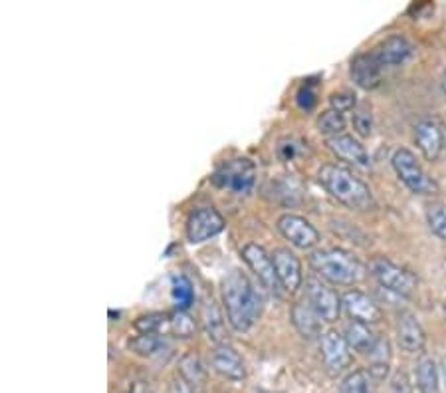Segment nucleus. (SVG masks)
<instances>
[{
    "instance_id": "nucleus-1",
    "label": "nucleus",
    "mask_w": 446,
    "mask_h": 393,
    "mask_svg": "<svg viewBox=\"0 0 446 393\" xmlns=\"http://www.w3.org/2000/svg\"><path fill=\"white\" fill-rule=\"evenodd\" d=\"M220 294L229 324L236 332H248L260 316V296L242 270H230L220 284Z\"/></svg>"
},
{
    "instance_id": "nucleus-2",
    "label": "nucleus",
    "mask_w": 446,
    "mask_h": 393,
    "mask_svg": "<svg viewBox=\"0 0 446 393\" xmlns=\"http://www.w3.org/2000/svg\"><path fill=\"white\" fill-rule=\"evenodd\" d=\"M317 179L327 193L345 207L355 211H369L375 207V199L369 185L343 165H324L317 171Z\"/></svg>"
},
{
    "instance_id": "nucleus-3",
    "label": "nucleus",
    "mask_w": 446,
    "mask_h": 393,
    "mask_svg": "<svg viewBox=\"0 0 446 393\" xmlns=\"http://www.w3.org/2000/svg\"><path fill=\"white\" fill-rule=\"evenodd\" d=\"M310 266L314 268L317 276L339 286L359 284L361 280H365L369 270L359 258H355L351 252L343 249H321V251L312 252Z\"/></svg>"
},
{
    "instance_id": "nucleus-4",
    "label": "nucleus",
    "mask_w": 446,
    "mask_h": 393,
    "mask_svg": "<svg viewBox=\"0 0 446 393\" xmlns=\"http://www.w3.org/2000/svg\"><path fill=\"white\" fill-rule=\"evenodd\" d=\"M212 183L238 196L250 195L256 185V165L246 157L222 161L212 175Z\"/></svg>"
},
{
    "instance_id": "nucleus-5",
    "label": "nucleus",
    "mask_w": 446,
    "mask_h": 393,
    "mask_svg": "<svg viewBox=\"0 0 446 393\" xmlns=\"http://www.w3.org/2000/svg\"><path fill=\"white\" fill-rule=\"evenodd\" d=\"M393 169L397 177L404 183L407 189H411L416 195H435L438 191L436 183L428 177V173L425 171V167L419 163L416 155H414L411 149H397L393 153Z\"/></svg>"
},
{
    "instance_id": "nucleus-6",
    "label": "nucleus",
    "mask_w": 446,
    "mask_h": 393,
    "mask_svg": "<svg viewBox=\"0 0 446 393\" xmlns=\"http://www.w3.org/2000/svg\"><path fill=\"white\" fill-rule=\"evenodd\" d=\"M367 268H369L371 276L381 284L385 290L404 296V298L413 296L416 286H419V280H416V276L411 270L395 264V262L385 258V256H375L369 262Z\"/></svg>"
},
{
    "instance_id": "nucleus-7",
    "label": "nucleus",
    "mask_w": 446,
    "mask_h": 393,
    "mask_svg": "<svg viewBox=\"0 0 446 393\" xmlns=\"http://www.w3.org/2000/svg\"><path fill=\"white\" fill-rule=\"evenodd\" d=\"M305 300L316 310L317 316L321 318V322L333 324L341 316V308H343L341 296L329 284L321 282L319 278H307L305 280Z\"/></svg>"
},
{
    "instance_id": "nucleus-8",
    "label": "nucleus",
    "mask_w": 446,
    "mask_h": 393,
    "mask_svg": "<svg viewBox=\"0 0 446 393\" xmlns=\"http://www.w3.org/2000/svg\"><path fill=\"white\" fill-rule=\"evenodd\" d=\"M224 230V217L215 207L195 208L186 218L185 235L191 244H203Z\"/></svg>"
},
{
    "instance_id": "nucleus-9",
    "label": "nucleus",
    "mask_w": 446,
    "mask_h": 393,
    "mask_svg": "<svg viewBox=\"0 0 446 393\" xmlns=\"http://www.w3.org/2000/svg\"><path fill=\"white\" fill-rule=\"evenodd\" d=\"M242 258L248 264L254 276L264 284V288H268L270 292H280L282 290V284L278 280V274H276V266H274L272 254L266 251L264 247H260L258 242H248L242 247Z\"/></svg>"
},
{
    "instance_id": "nucleus-10",
    "label": "nucleus",
    "mask_w": 446,
    "mask_h": 393,
    "mask_svg": "<svg viewBox=\"0 0 446 393\" xmlns=\"http://www.w3.org/2000/svg\"><path fill=\"white\" fill-rule=\"evenodd\" d=\"M276 227L282 232L283 239L290 240V244L295 247V249H300V251H312L314 247L319 244L317 229L307 218L300 217V215L286 213V215L278 218Z\"/></svg>"
},
{
    "instance_id": "nucleus-11",
    "label": "nucleus",
    "mask_w": 446,
    "mask_h": 393,
    "mask_svg": "<svg viewBox=\"0 0 446 393\" xmlns=\"http://www.w3.org/2000/svg\"><path fill=\"white\" fill-rule=\"evenodd\" d=\"M321 344V358L326 363L327 371L331 375H338L341 371H345L353 361L351 356V346L343 334H339L338 330H327L319 338Z\"/></svg>"
},
{
    "instance_id": "nucleus-12",
    "label": "nucleus",
    "mask_w": 446,
    "mask_h": 393,
    "mask_svg": "<svg viewBox=\"0 0 446 393\" xmlns=\"http://www.w3.org/2000/svg\"><path fill=\"white\" fill-rule=\"evenodd\" d=\"M414 142L426 161H436L445 149V127L438 120H421L414 125Z\"/></svg>"
},
{
    "instance_id": "nucleus-13",
    "label": "nucleus",
    "mask_w": 446,
    "mask_h": 393,
    "mask_svg": "<svg viewBox=\"0 0 446 393\" xmlns=\"http://www.w3.org/2000/svg\"><path fill=\"white\" fill-rule=\"evenodd\" d=\"M274 266L278 280L282 284V290L294 294L304 284V273H302V262L290 249H276L272 252Z\"/></svg>"
},
{
    "instance_id": "nucleus-14",
    "label": "nucleus",
    "mask_w": 446,
    "mask_h": 393,
    "mask_svg": "<svg viewBox=\"0 0 446 393\" xmlns=\"http://www.w3.org/2000/svg\"><path fill=\"white\" fill-rule=\"evenodd\" d=\"M341 300H343L345 312L353 322H361V324H367V326L381 322V308H379V304H375V300L369 294H365L361 290H349L341 296Z\"/></svg>"
},
{
    "instance_id": "nucleus-15",
    "label": "nucleus",
    "mask_w": 446,
    "mask_h": 393,
    "mask_svg": "<svg viewBox=\"0 0 446 393\" xmlns=\"http://www.w3.org/2000/svg\"><path fill=\"white\" fill-rule=\"evenodd\" d=\"M385 68L377 60L375 52H363L351 60V77L363 89H375L381 84Z\"/></svg>"
},
{
    "instance_id": "nucleus-16",
    "label": "nucleus",
    "mask_w": 446,
    "mask_h": 393,
    "mask_svg": "<svg viewBox=\"0 0 446 393\" xmlns=\"http://www.w3.org/2000/svg\"><path fill=\"white\" fill-rule=\"evenodd\" d=\"M210 363H212L215 371L227 380L240 382V380L246 378V368H244V361L240 358V354L227 342L215 346L212 356H210Z\"/></svg>"
},
{
    "instance_id": "nucleus-17",
    "label": "nucleus",
    "mask_w": 446,
    "mask_h": 393,
    "mask_svg": "<svg viewBox=\"0 0 446 393\" xmlns=\"http://www.w3.org/2000/svg\"><path fill=\"white\" fill-rule=\"evenodd\" d=\"M327 147L336 157H339L345 163L355 165V167H369V153L363 147V143L359 139H355L353 135L341 133V135H336V137H329Z\"/></svg>"
},
{
    "instance_id": "nucleus-18",
    "label": "nucleus",
    "mask_w": 446,
    "mask_h": 393,
    "mask_svg": "<svg viewBox=\"0 0 446 393\" xmlns=\"http://www.w3.org/2000/svg\"><path fill=\"white\" fill-rule=\"evenodd\" d=\"M397 342L404 351L409 354H421L425 349L426 334L419 318L414 316L413 312H403L399 316V324H397Z\"/></svg>"
},
{
    "instance_id": "nucleus-19",
    "label": "nucleus",
    "mask_w": 446,
    "mask_h": 393,
    "mask_svg": "<svg viewBox=\"0 0 446 393\" xmlns=\"http://www.w3.org/2000/svg\"><path fill=\"white\" fill-rule=\"evenodd\" d=\"M413 44L409 42L401 34L389 36L387 40H383L373 52L377 56V60L381 62L383 68H395V66L404 64L411 56H413Z\"/></svg>"
},
{
    "instance_id": "nucleus-20",
    "label": "nucleus",
    "mask_w": 446,
    "mask_h": 393,
    "mask_svg": "<svg viewBox=\"0 0 446 393\" xmlns=\"http://www.w3.org/2000/svg\"><path fill=\"white\" fill-rule=\"evenodd\" d=\"M290 318H292V324H294V328L302 338L314 339L317 336L321 338V318L317 316V312L310 306L307 300L295 302L292 306Z\"/></svg>"
},
{
    "instance_id": "nucleus-21",
    "label": "nucleus",
    "mask_w": 446,
    "mask_h": 393,
    "mask_svg": "<svg viewBox=\"0 0 446 393\" xmlns=\"http://www.w3.org/2000/svg\"><path fill=\"white\" fill-rule=\"evenodd\" d=\"M345 339L351 346V349L355 351H361V354H371V349L375 348L377 344V336L375 332L371 330V326L367 324H361V322H349L345 326Z\"/></svg>"
},
{
    "instance_id": "nucleus-22",
    "label": "nucleus",
    "mask_w": 446,
    "mask_h": 393,
    "mask_svg": "<svg viewBox=\"0 0 446 393\" xmlns=\"http://www.w3.org/2000/svg\"><path fill=\"white\" fill-rule=\"evenodd\" d=\"M416 387L421 393H438L440 389V371L435 360L423 358L416 363Z\"/></svg>"
},
{
    "instance_id": "nucleus-23",
    "label": "nucleus",
    "mask_w": 446,
    "mask_h": 393,
    "mask_svg": "<svg viewBox=\"0 0 446 393\" xmlns=\"http://www.w3.org/2000/svg\"><path fill=\"white\" fill-rule=\"evenodd\" d=\"M179 371H181V378H183L195 392L198 387H203V383L207 380V373H205V368H203V363H200V358L195 356V354H186V356H183Z\"/></svg>"
},
{
    "instance_id": "nucleus-24",
    "label": "nucleus",
    "mask_w": 446,
    "mask_h": 393,
    "mask_svg": "<svg viewBox=\"0 0 446 393\" xmlns=\"http://www.w3.org/2000/svg\"><path fill=\"white\" fill-rule=\"evenodd\" d=\"M203 322H205V330H207L208 338H212L218 344H224L222 336H224V320L215 304V300H207L203 306Z\"/></svg>"
},
{
    "instance_id": "nucleus-25",
    "label": "nucleus",
    "mask_w": 446,
    "mask_h": 393,
    "mask_svg": "<svg viewBox=\"0 0 446 393\" xmlns=\"http://www.w3.org/2000/svg\"><path fill=\"white\" fill-rule=\"evenodd\" d=\"M371 373H375L377 378H385L389 371V363H391V344L387 338H379L375 348L371 349L369 354Z\"/></svg>"
},
{
    "instance_id": "nucleus-26",
    "label": "nucleus",
    "mask_w": 446,
    "mask_h": 393,
    "mask_svg": "<svg viewBox=\"0 0 446 393\" xmlns=\"http://www.w3.org/2000/svg\"><path fill=\"white\" fill-rule=\"evenodd\" d=\"M171 294H173V302L177 310H185L193 304L195 300V292H193V282L186 278L185 274H174L171 278Z\"/></svg>"
},
{
    "instance_id": "nucleus-27",
    "label": "nucleus",
    "mask_w": 446,
    "mask_h": 393,
    "mask_svg": "<svg viewBox=\"0 0 446 393\" xmlns=\"http://www.w3.org/2000/svg\"><path fill=\"white\" fill-rule=\"evenodd\" d=\"M317 130H319V133L327 135V139L341 135V131L345 130V116L338 109H326L317 118Z\"/></svg>"
},
{
    "instance_id": "nucleus-28",
    "label": "nucleus",
    "mask_w": 446,
    "mask_h": 393,
    "mask_svg": "<svg viewBox=\"0 0 446 393\" xmlns=\"http://www.w3.org/2000/svg\"><path fill=\"white\" fill-rule=\"evenodd\" d=\"M129 348L143 358H153L155 354H159L163 348V339L159 338V334H139L133 339H129Z\"/></svg>"
},
{
    "instance_id": "nucleus-29",
    "label": "nucleus",
    "mask_w": 446,
    "mask_h": 393,
    "mask_svg": "<svg viewBox=\"0 0 446 393\" xmlns=\"http://www.w3.org/2000/svg\"><path fill=\"white\" fill-rule=\"evenodd\" d=\"M167 328L177 338H191L195 334V320L189 316L185 310H177L174 314L169 316Z\"/></svg>"
},
{
    "instance_id": "nucleus-30",
    "label": "nucleus",
    "mask_w": 446,
    "mask_h": 393,
    "mask_svg": "<svg viewBox=\"0 0 446 393\" xmlns=\"http://www.w3.org/2000/svg\"><path fill=\"white\" fill-rule=\"evenodd\" d=\"M169 324V316L161 312H151V314H143L135 320V330L139 334H159L165 326Z\"/></svg>"
},
{
    "instance_id": "nucleus-31",
    "label": "nucleus",
    "mask_w": 446,
    "mask_h": 393,
    "mask_svg": "<svg viewBox=\"0 0 446 393\" xmlns=\"http://www.w3.org/2000/svg\"><path fill=\"white\" fill-rule=\"evenodd\" d=\"M339 393H369V373L365 370L348 373L341 382Z\"/></svg>"
},
{
    "instance_id": "nucleus-32",
    "label": "nucleus",
    "mask_w": 446,
    "mask_h": 393,
    "mask_svg": "<svg viewBox=\"0 0 446 393\" xmlns=\"http://www.w3.org/2000/svg\"><path fill=\"white\" fill-rule=\"evenodd\" d=\"M353 127L361 137H369L373 133V116H371V108L367 104H361L353 109Z\"/></svg>"
},
{
    "instance_id": "nucleus-33",
    "label": "nucleus",
    "mask_w": 446,
    "mask_h": 393,
    "mask_svg": "<svg viewBox=\"0 0 446 393\" xmlns=\"http://www.w3.org/2000/svg\"><path fill=\"white\" fill-rule=\"evenodd\" d=\"M426 220L428 227L435 232L438 239L446 240V207L442 205H433L426 211Z\"/></svg>"
},
{
    "instance_id": "nucleus-34",
    "label": "nucleus",
    "mask_w": 446,
    "mask_h": 393,
    "mask_svg": "<svg viewBox=\"0 0 446 393\" xmlns=\"http://www.w3.org/2000/svg\"><path fill=\"white\" fill-rule=\"evenodd\" d=\"M295 101H298V106L305 111H310V109L316 108L317 104V87L316 84H312V80H307L302 84V87L298 89V96H295Z\"/></svg>"
},
{
    "instance_id": "nucleus-35",
    "label": "nucleus",
    "mask_w": 446,
    "mask_h": 393,
    "mask_svg": "<svg viewBox=\"0 0 446 393\" xmlns=\"http://www.w3.org/2000/svg\"><path fill=\"white\" fill-rule=\"evenodd\" d=\"M329 101H331V109H338L341 113L357 108V104H355V94H351V92H336V94H331Z\"/></svg>"
},
{
    "instance_id": "nucleus-36",
    "label": "nucleus",
    "mask_w": 446,
    "mask_h": 393,
    "mask_svg": "<svg viewBox=\"0 0 446 393\" xmlns=\"http://www.w3.org/2000/svg\"><path fill=\"white\" fill-rule=\"evenodd\" d=\"M391 393H413L404 373H395V378L391 380Z\"/></svg>"
},
{
    "instance_id": "nucleus-37",
    "label": "nucleus",
    "mask_w": 446,
    "mask_h": 393,
    "mask_svg": "<svg viewBox=\"0 0 446 393\" xmlns=\"http://www.w3.org/2000/svg\"><path fill=\"white\" fill-rule=\"evenodd\" d=\"M169 393H195V389L189 385V383L179 375V378H174L173 382H171V387H169Z\"/></svg>"
},
{
    "instance_id": "nucleus-38",
    "label": "nucleus",
    "mask_w": 446,
    "mask_h": 393,
    "mask_svg": "<svg viewBox=\"0 0 446 393\" xmlns=\"http://www.w3.org/2000/svg\"><path fill=\"white\" fill-rule=\"evenodd\" d=\"M440 375H442V380H445L446 383V358L442 360V363H440Z\"/></svg>"
},
{
    "instance_id": "nucleus-39",
    "label": "nucleus",
    "mask_w": 446,
    "mask_h": 393,
    "mask_svg": "<svg viewBox=\"0 0 446 393\" xmlns=\"http://www.w3.org/2000/svg\"><path fill=\"white\" fill-rule=\"evenodd\" d=\"M442 92L446 94V72H445V76H442Z\"/></svg>"
},
{
    "instance_id": "nucleus-40",
    "label": "nucleus",
    "mask_w": 446,
    "mask_h": 393,
    "mask_svg": "<svg viewBox=\"0 0 446 393\" xmlns=\"http://www.w3.org/2000/svg\"><path fill=\"white\" fill-rule=\"evenodd\" d=\"M258 393H270V392H258Z\"/></svg>"
}]
</instances>
